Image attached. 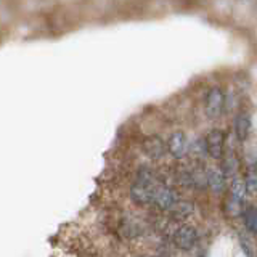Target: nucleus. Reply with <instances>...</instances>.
<instances>
[{"label": "nucleus", "mask_w": 257, "mask_h": 257, "mask_svg": "<svg viewBox=\"0 0 257 257\" xmlns=\"http://www.w3.org/2000/svg\"><path fill=\"white\" fill-rule=\"evenodd\" d=\"M251 128H252V120L249 112L239 111L235 116V124H233V131H235L238 142H246L249 134H251Z\"/></svg>", "instance_id": "obj_10"}, {"label": "nucleus", "mask_w": 257, "mask_h": 257, "mask_svg": "<svg viewBox=\"0 0 257 257\" xmlns=\"http://www.w3.org/2000/svg\"><path fill=\"white\" fill-rule=\"evenodd\" d=\"M193 212H195V207H193V204L190 203V201H183L180 199L179 203H177L174 206V209L169 214H171V217L174 220L177 222H182L185 219H188V217L193 215Z\"/></svg>", "instance_id": "obj_12"}, {"label": "nucleus", "mask_w": 257, "mask_h": 257, "mask_svg": "<svg viewBox=\"0 0 257 257\" xmlns=\"http://www.w3.org/2000/svg\"><path fill=\"white\" fill-rule=\"evenodd\" d=\"M166 148L174 159H183L190 151V142L182 131H175L166 142Z\"/></svg>", "instance_id": "obj_6"}, {"label": "nucleus", "mask_w": 257, "mask_h": 257, "mask_svg": "<svg viewBox=\"0 0 257 257\" xmlns=\"http://www.w3.org/2000/svg\"><path fill=\"white\" fill-rule=\"evenodd\" d=\"M148 257H164V255H148Z\"/></svg>", "instance_id": "obj_16"}, {"label": "nucleus", "mask_w": 257, "mask_h": 257, "mask_svg": "<svg viewBox=\"0 0 257 257\" xmlns=\"http://www.w3.org/2000/svg\"><path fill=\"white\" fill-rule=\"evenodd\" d=\"M241 217H243V225L246 231H249L251 235L257 233V209L254 204H244V207L241 209Z\"/></svg>", "instance_id": "obj_11"}, {"label": "nucleus", "mask_w": 257, "mask_h": 257, "mask_svg": "<svg viewBox=\"0 0 257 257\" xmlns=\"http://www.w3.org/2000/svg\"><path fill=\"white\" fill-rule=\"evenodd\" d=\"M156 183H139L135 182L131 188V199L139 206L153 204V195H155Z\"/></svg>", "instance_id": "obj_7"}, {"label": "nucleus", "mask_w": 257, "mask_h": 257, "mask_svg": "<svg viewBox=\"0 0 257 257\" xmlns=\"http://www.w3.org/2000/svg\"><path fill=\"white\" fill-rule=\"evenodd\" d=\"M179 201L180 198L174 188H171L169 185H156L155 195H153V206H156L159 211L171 212Z\"/></svg>", "instance_id": "obj_2"}, {"label": "nucleus", "mask_w": 257, "mask_h": 257, "mask_svg": "<svg viewBox=\"0 0 257 257\" xmlns=\"http://www.w3.org/2000/svg\"><path fill=\"white\" fill-rule=\"evenodd\" d=\"M241 244H243V251L246 257H252V251H251V247H249V243H246L244 239H241Z\"/></svg>", "instance_id": "obj_15"}, {"label": "nucleus", "mask_w": 257, "mask_h": 257, "mask_svg": "<svg viewBox=\"0 0 257 257\" xmlns=\"http://www.w3.org/2000/svg\"><path fill=\"white\" fill-rule=\"evenodd\" d=\"M243 185L246 188V193H249V195H255V191H257V174H255L254 166H251V169L246 172Z\"/></svg>", "instance_id": "obj_13"}, {"label": "nucleus", "mask_w": 257, "mask_h": 257, "mask_svg": "<svg viewBox=\"0 0 257 257\" xmlns=\"http://www.w3.org/2000/svg\"><path fill=\"white\" fill-rule=\"evenodd\" d=\"M143 151L147 153V156L151 159H161L167 153L166 142L156 134L148 135L147 139L143 140Z\"/></svg>", "instance_id": "obj_9"}, {"label": "nucleus", "mask_w": 257, "mask_h": 257, "mask_svg": "<svg viewBox=\"0 0 257 257\" xmlns=\"http://www.w3.org/2000/svg\"><path fill=\"white\" fill-rule=\"evenodd\" d=\"M206 185H209L215 195H220L227 188V174L223 172V167L212 166L206 171Z\"/></svg>", "instance_id": "obj_8"}, {"label": "nucleus", "mask_w": 257, "mask_h": 257, "mask_svg": "<svg viewBox=\"0 0 257 257\" xmlns=\"http://www.w3.org/2000/svg\"><path fill=\"white\" fill-rule=\"evenodd\" d=\"M204 147H206V155L217 161L223 158V148H225V134L222 128H212L211 132L207 134L206 140H204Z\"/></svg>", "instance_id": "obj_5"}, {"label": "nucleus", "mask_w": 257, "mask_h": 257, "mask_svg": "<svg viewBox=\"0 0 257 257\" xmlns=\"http://www.w3.org/2000/svg\"><path fill=\"white\" fill-rule=\"evenodd\" d=\"M246 195L247 193L243 185V180H238V179L233 180L228 188V201H227V209L231 215L241 214V209L244 207Z\"/></svg>", "instance_id": "obj_3"}, {"label": "nucleus", "mask_w": 257, "mask_h": 257, "mask_svg": "<svg viewBox=\"0 0 257 257\" xmlns=\"http://www.w3.org/2000/svg\"><path fill=\"white\" fill-rule=\"evenodd\" d=\"M193 151H195V155L203 158V156H207L206 155V147H204V140H196L195 145H193Z\"/></svg>", "instance_id": "obj_14"}, {"label": "nucleus", "mask_w": 257, "mask_h": 257, "mask_svg": "<svg viewBox=\"0 0 257 257\" xmlns=\"http://www.w3.org/2000/svg\"><path fill=\"white\" fill-rule=\"evenodd\" d=\"M225 92L222 90L220 87H212L209 88V92L206 95V104H204V109H206V116L209 119H217L222 111L225 108Z\"/></svg>", "instance_id": "obj_4"}, {"label": "nucleus", "mask_w": 257, "mask_h": 257, "mask_svg": "<svg viewBox=\"0 0 257 257\" xmlns=\"http://www.w3.org/2000/svg\"><path fill=\"white\" fill-rule=\"evenodd\" d=\"M171 239L175 244V247L182 249V251H191V249L198 244L199 233H198L196 227H193V225L180 223L174 228Z\"/></svg>", "instance_id": "obj_1"}]
</instances>
